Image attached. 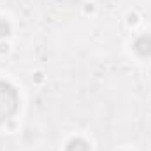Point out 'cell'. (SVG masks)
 <instances>
[{
  "label": "cell",
  "instance_id": "1",
  "mask_svg": "<svg viewBox=\"0 0 151 151\" xmlns=\"http://www.w3.org/2000/svg\"><path fill=\"white\" fill-rule=\"evenodd\" d=\"M18 104H19L18 91L9 83L0 81V123L9 119L18 111Z\"/></svg>",
  "mask_w": 151,
  "mask_h": 151
},
{
  "label": "cell",
  "instance_id": "3",
  "mask_svg": "<svg viewBox=\"0 0 151 151\" xmlns=\"http://www.w3.org/2000/svg\"><path fill=\"white\" fill-rule=\"evenodd\" d=\"M67 151H90V146L83 139H72L67 144Z\"/></svg>",
  "mask_w": 151,
  "mask_h": 151
},
{
  "label": "cell",
  "instance_id": "4",
  "mask_svg": "<svg viewBox=\"0 0 151 151\" xmlns=\"http://www.w3.org/2000/svg\"><path fill=\"white\" fill-rule=\"evenodd\" d=\"M11 34V25L5 19H0V37H7Z\"/></svg>",
  "mask_w": 151,
  "mask_h": 151
},
{
  "label": "cell",
  "instance_id": "5",
  "mask_svg": "<svg viewBox=\"0 0 151 151\" xmlns=\"http://www.w3.org/2000/svg\"><path fill=\"white\" fill-rule=\"evenodd\" d=\"M128 21H130V23H135V21H137V16H135V14H130V16H128Z\"/></svg>",
  "mask_w": 151,
  "mask_h": 151
},
{
  "label": "cell",
  "instance_id": "2",
  "mask_svg": "<svg viewBox=\"0 0 151 151\" xmlns=\"http://www.w3.org/2000/svg\"><path fill=\"white\" fill-rule=\"evenodd\" d=\"M134 49L141 56H151V35H141L134 42Z\"/></svg>",
  "mask_w": 151,
  "mask_h": 151
}]
</instances>
